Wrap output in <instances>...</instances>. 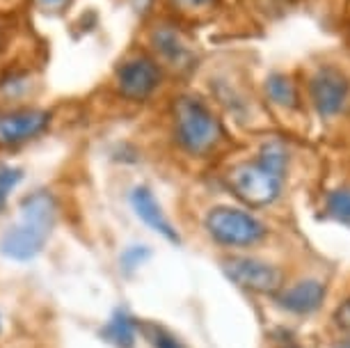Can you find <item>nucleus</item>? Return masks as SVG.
Here are the masks:
<instances>
[{"mask_svg":"<svg viewBox=\"0 0 350 348\" xmlns=\"http://www.w3.org/2000/svg\"><path fill=\"white\" fill-rule=\"evenodd\" d=\"M339 348H350V341H343V344Z\"/></svg>","mask_w":350,"mask_h":348,"instance_id":"obj_22","label":"nucleus"},{"mask_svg":"<svg viewBox=\"0 0 350 348\" xmlns=\"http://www.w3.org/2000/svg\"><path fill=\"white\" fill-rule=\"evenodd\" d=\"M163 83V69L154 57L135 53L115 69V88L129 101H147Z\"/></svg>","mask_w":350,"mask_h":348,"instance_id":"obj_6","label":"nucleus"},{"mask_svg":"<svg viewBox=\"0 0 350 348\" xmlns=\"http://www.w3.org/2000/svg\"><path fill=\"white\" fill-rule=\"evenodd\" d=\"M140 330L144 332V337L151 341V346L154 348H186L181 344L179 339L174 337V334H170L165 327L161 325H154V323H142Z\"/></svg>","mask_w":350,"mask_h":348,"instance_id":"obj_16","label":"nucleus"},{"mask_svg":"<svg viewBox=\"0 0 350 348\" xmlns=\"http://www.w3.org/2000/svg\"><path fill=\"white\" fill-rule=\"evenodd\" d=\"M172 115H174V137L183 152L190 156H206L220 144L224 135L222 124L202 98L179 96Z\"/></svg>","mask_w":350,"mask_h":348,"instance_id":"obj_2","label":"nucleus"},{"mask_svg":"<svg viewBox=\"0 0 350 348\" xmlns=\"http://www.w3.org/2000/svg\"><path fill=\"white\" fill-rule=\"evenodd\" d=\"M204 225L211 239L224 247H252L268 236L266 225L256 215L236 206H213Z\"/></svg>","mask_w":350,"mask_h":348,"instance_id":"obj_3","label":"nucleus"},{"mask_svg":"<svg viewBox=\"0 0 350 348\" xmlns=\"http://www.w3.org/2000/svg\"><path fill=\"white\" fill-rule=\"evenodd\" d=\"M23 179V172L18 168L12 165H0V211L8 204L10 193L18 186V181Z\"/></svg>","mask_w":350,"mask_h":348,"instance_id":"obj_17","label":"nucleus"},{"mask_svg":"<svg viewBox=\"0 0 350 348\" xmlns=\"http://www.w3.org/2000/svg\"><path fill=\"white\" fill-rule=\"evenodd\" d=\"M325 293L327 289L321 280L307 278L282 289L275 298L277 305L291 314H314L323 305V300H325Z\"/></svg>","mask_w":350,"mask_h":348,"instance_id":"obj_11","label":"nucleus"},{"mask_svg":"<svg viewBox=\"0 0 350 348\" xmlns=\"http://www.w3.org/2000/svg\"><path fill=\"white\" fill-rule=\"evenodd\" d=\"M227 186L243 204L247 206H268L280 197L282 193V176L273 174L266 170L259 161L254 163H239L229 168L227 172Z\"/></svg>","mask_w":350,"mask_h":348,"instance_id":"obj_4","label":"nucleus"},{"mask_svg":"<svg viewBox=\"0 0 350 348\" xmlns=\"http://www.w3.org/2000/svg\"><path fill=\"white\" fill-rule=\"evenodd\" d=\"M137 252H140V250L133 247V250H129L126 254H124V264H126V268H135V266L142 264V257Z\"/></svg>","mask_w":350,"mask_h":348,"instance_id":"obj_21","label":"nucleus"},{"mask_svg":"<svg viewBox=\"0 0 350 348\" xmlns=\"http://www.w3.org/2000/svg\"><path fill=\"white\" fill-rule=\"evenodd\" d=\"M309 101L323 120L341 115L350 101V78L334 64H321L307 83Z\"/></svg>","mask_w":350,"mask_h":348,"instance_id":"obj_5","label":"nucleus"},{"mask_svg":"<svg viewBox=\"0 0 350 348\" xmlns=\"http://www.w3.org/2000/svg\"><path fill=\"white\" fill-rule=\"evenodd\" d=\"M103 341H108L115 348H133L137 337V323L135 319H131L124 310H117L110 317L108 323L101 330Z\"/></svg>","mask_w":350,"mask_h":348,"instance_id":"obj_12","label":"nucleus"},{"mask_svg":"<svg viewBox=\"0 0 350 348\" xmlns=\"http://www.w3.org/2000/svg\"><path fill=\"white\" fill-rule=\"evenodd\" d=\"M37 3L42 5L46 12H60V10L67 8L71 0H37Z\"/></svg>","mask_w":350,"mask_h":348,"instance_id":"obj_20","label":"nucleus"},{"mask_svg":"<svg viewBox=\"0 0 350 348\" xmlns=\"http://www.w3.org/2000/svg\"><path fill=\"white\" fill-rule=\"evenodd\" d=\"M256 161H259L266 170H270L273 174L284 179L286 168H288V149L284 147V142H280V140H268V142L261 144L259 159Z\"/></svg>","mask_w":350,"mask_h":348,"instance_id":"obj_14","label":"nucleus"},{"mask_svg":"<svg viewBox=\"0 0 350 348\" xmlns=\"http://www.w3.org/2000/svg\"><path fill=\"white\" fill-rule=\"evenodd\" d=\"M151 46H154V51L170 67L181 71L195 67V51L190 49L186 37L174 25H156L154 32H151Z\"/></svg>","mask_w":350,"mask_h":348,"instance_id":"obj_9","label":"nucleus"},{"mask_svg":"<svg viewBox=\"0 0 350 348\" xmlns=\"http://www.w3.org/2000/svg\"><path fill=\"white\" fill-rule=\"evenodd\" d=\"M174 8H179L183 12H195V10H202L206 8V5L211 3V0H170Z\"/></svg>","mask_w":350,"mask_h":348,"instance_id":"obj_19","label":"nucleus"},{"mask_svg":"<svg viewBox=\"0 0 350 348\" xmlns=\"http://www.w3.org/2000/svg\"><path fill=\"white\" fill-rule=\"evenodd\" d=\"M332 321H334L336 330H339L341 334H346V337H350V295L334 310Z\"/></svg>","mask_w":350,"mask_h":348,"instance_id":"obj_18","label":"nucleus"},{"mask_svg":"<svg viewBox=\"0 0 350 348\" xmlns=\"http://www.w3.org/2000/svg\"><path fill=\"white\" fill-rule=\"evenodd\" d=\"M286 348H300V346H286Z\"/></svg>","mask_w":350,"mask_h":348,"instance_id":"obj_23","label":"nucleus"},{"mask_svg":"<svg viewBox=\"0 0 350 348\" xmlns=\"http://www.w3.org/2000/svg\"><path fill=\"white\" fill-rule=\"evenodd\" d=\"M51 124V113L39 108H16L0 113V147H16L42 135Z\"/></svg>","mask_w":350,"mask_h":348,"instance_id":"obj_8","label":"nucleus"},{"mask_svg":"<svg viewBox=\"0 0 350 348\" xmlns=\"http://www.w3.org/2000/svg\"><path fill=\"white\" fill-rule=\"evenodd\" d=\"M57 220V202L49 190H35L21 202V220L0 239V252L14 261H30L44 250Z\"/></svg>","mask_w":350,"mask_h":348,"instance_id":"obj_1","label":"nucleus"},{"mask_svg":"<svg viewBox=\"0 0 350 348\" xmlns=\"http://www.w3.org/2000/svg\"><path fill=\"white\" fill-rule=\"evenodd\" d=\"M222 271L236 286L250 293L277 295L284 289L282 268L254 257H229L222 261Z\"/></svg>","mask_w":350,"mask_h":348,"instance_id":"obj_7","label":"nucleus"},{"mask_svg":"<svg viewBox=\"0 0 350 348\" xmlns=\"http://www.w3.org/2000/svg\"><path fill=\"white\" fill-rule=\"evenodd\" d=\"M131 206H133L137 218H140L149 229H154L156 234H161L165 241L181 243L179 232L174 229V225H172L170 218L165 215L163 206L158 204V200L147 186H135L131 190Z\"/></svg>","mask_w":350,"mask_h":348,"instance_id":"obj_10","label":"nucleus"},{"mask_svg":"<svg viewBox=\"0 0 350 348\" xmlns=\"http://www.w3.org/2000/svg\"><path fill=\"white\" fill-rule=\"evenodd\" d=\"M325 213L334 222L350 227V186L334 188L325 200Z\"/></svg>","mask_w":350,"mask_h":348,"instance_id":"obj_15","label":"nucleus"},{"mask_svg":"<svg viewBox=\"0 0 350 348\" xmlns=\"http://www.w3.org/2000/svg\"><path fill=\"white\" fill-rule=\"evenodd\" d=\"M266 94L275 106L282 108H298L300 106V94L298 85L293 83V78L286 74H270L266 78Z\"/></svg>","mask_w":350,"mask_h":348,"instance_id":"obj_13","label":"nucleus"}]
</instances>
